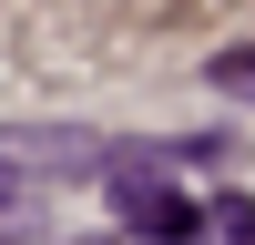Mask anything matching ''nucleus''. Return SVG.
I'll list each match as a JSON object with an SVG mask.
<instances>
[{"instance_id":"nucleus-4","label":"nucleus","mask_w":255,"mask_h":245,"mask_svg":"<svg viewBox=\"0 0 255 245\" xmlns=\"http://www.w3.org/2000/svg\"><path fill=\"white\" fill-rule=\"evenodd\" d=\"M204 235H225V245H255V204H245V194H215V204H204Z\"/></svg>"},{"instance_id":"nucleus-3","label":"nucleus","mask_w":255,"mask_h":245,"mask_svg":"<svg viewBox=\"0 0 255 245\" xmlns=\"http://www.w3.org/2000/svg\"><path fill=\"white\" fill-rule=\"evenodd\" d=\"M31 235H41V184L0 174V245H31Z\"/></svg>"},{"instance_id":"nucleus-5","label":"nucleus","mask_w":255,"mask_h":245,"mask_svg":"<svg viewBox=\"0 0 255 245\" xmlns=\"http://www.w3.org/2000/svg\"><path fill=\"white\" fill-rule=\"evenodd\" d=\"M215 92H245L255 102V41H245V51H215Z\"/></svg>"},{"instance_id":"nucleus-2","label":"nucleus","mask_w":255,"mask_h":245,"mask_svg":"<svg viewBox=\"0 0 255 245\" xmlns=\"http://www.w3.org/2000/svg\"><path fill=\"white\" fill-rule=\"evenodd\" d=\"M163 153H113V174H102V194H113V215L133 225V235H153V245H194L204 235V215L174 194V184L153 174Z\"/></svg>"},{"instance_id":"nucleus-1","label":"nucleus","mask_w":255,"mask_h":245,"mask_svg":"<svg viewBox=\"0 0 255 245\" xmlns=\"http://www.w3.org/2000/svg\"><path fill=\"white\" fill-rule=\"evenodd\" d=\"M123 143L113 133H82V122H0V174L20 184H72V174H113Z\"/></svg>"}]
</instances>
